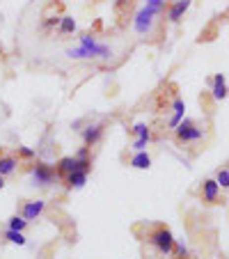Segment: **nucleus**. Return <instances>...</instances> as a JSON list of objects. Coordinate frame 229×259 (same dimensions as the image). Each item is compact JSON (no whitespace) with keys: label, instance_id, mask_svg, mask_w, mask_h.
Returning a JSON list of instances; mask_svg holds the SVG:
<instances>
[{"label":"nucleus","instance_id":"obj_1","mask_svg":"<svg viewBox=\"0 0 229 259\" xmlns=\"http://www.w3.org/2000/svg\"><path fill=\"white\" fill-rule=\"evenodd\" d=\"M174 234L167 229L165 225H158L154 232L149 234V243L156 248L161 255H172V248H174Z\"/></svg>","mask_w":229,"mask_h":259},{"label":"nucleus","instance_id":"obj_2","mask_svg":"<svg viewBox=\"0 0 229 259\" xmlns=\"http://www.w3.org/2000/svg\"><path fill=\"white\" fill-rule=\"evenodd\" d=\"M156 16H161V14H158L156 9H151V7L144 5L142 9L135 14V19H133V28H135V32L137 34H149L151 28H154Z\"/></svg>","mask_w":229,"mask_h":259},{"label":"nucleus","instance_id":"obj_3","mask_svg":"<svg viewBox=\"0 0 229 259\" xmlns=\"http://www.w3.org/2000/svg\"><path fill=\"white\" fill-rule=\"evenodd\" d=\"M174 135H177L179 142H197V140L204 138V131L197 129L193 120H181L179 127L174 129Z\"/></svg>","mask_w":229,"mask_h":259},{"label":"nucleus","instance_id":"obj_4","mask_svg":"<svg viewBox=\"0 0 229 259\" xmlns=\"http://www.w3.org/2000/svg\"><path fill=\"white\" fill-rule=\"evenodd\" d=\"M33 177H34V184H37V186H48V184L55 181L58 172H55V167H51L48 163H37V165L33 167Z\"/></svg>","mask_w":229,"mask_h":259},{"label":"nucleus","instance_id":"obj_5","mask_svg":"<svg viewBox=\"0 0 229 259\" xmlns=\"http://www.w3.org/2000/svg\"><path fill=\"white\" fill-rule=\"evenodd\" d=\"M190 9V0H174V2H170L167 5V21L170 23H179L181 21V16Z\"/></svg>","mask_w":229,"mask_h":259},{"label":"nucleus","instance_id":"obj_6","mask_svg":"<svg viewBox=\"0 0 229 259\" xmlns=\"http://www.w3.org/2000/svg\"><path fill=\"white\" fill-rule=\"evenodd\" d=\"M220 197V186L216 179H204L202 181V199L206 204H216Z\"/></svg>","mask_w":229,"mask_h":259},{"label":"nucleus","instance_id":"obj_7","mask_svg":"<svg viewBox=\"0 0 229 259\" xmlns=\"http://www.w3.org/2000/svg\"><path fill=\"white\" fill-rule=\"evenodd\" d=\"M44 206H46L44 199H30V202H23V204H21V216H23L26 220H34L41 211H44Z\"/></svg>","mask_w":229,"mask_h":259},{"label":"nucleus","instance_id":"obj_8","mask_svg":"<svg viewBox=\"0 0 229 259\" xmlns=\"http://www.w3.org/2000/svg\"><path fill=\"white\" fill-rule=\"evenodd\" d=\"M103 131H105L103 124H92V127H87L85 131H83V142H85V147H90L92 149L98 140L103 138Z\"/></svg>","mask_w":229,"mask_h":259},{"label":"nucleus","instance_id":"obj_9","mask_svg":"<svg viewBox=\"0 0 229 259\" xmlns=\"http://www.w3.org/2000/svg\"><path fill=\"white\" fill-rule=\"evenodd\" d=\"M211 94H213V99H216V101L227 99L229 90H227V80H225V73H216V76H213V90H211Z\"/></svg>","mask_w":229,"mask_h":259},{"label":"nucleus","instance_id":"obj_10","mask_svg":"<svg viewBox=\"0 0 229 259\" xmlns=\"http://www.w3.org/2000/svg\"><path fill=\"white\" fill-rule=\"evenodd\" d=\"M87 174L90 172H85V170H73V172H69L65 177V188H80L83 184L87 181Z\"/></svg>","mask_w":229,"mask_h":259},{"label":"nucleus","instance_id":"obj_11","mask_svg":"<svg viewBox=\"0 0 229 259\" xmlns=\"http://www.w3.org/2000/svg\"><path fill=\"white\" fill-rule=\"evenodd\" d=\"M172 110H174V115L170 117L167 127H170V129H177L179 122L183 120V113H186V103H183V99H174V103H172Z\"/></svg>","mask_w":229,"mask_h":259},{"label":"nucleus","instance_id":"obj_12","mask_svg":"<svg viewBox=\"0 0 229 259\" xmlns=\"http://www.w3.org/2000/svg\"><path fill=\"white\" fill-rule=\"evenodd\" d=\"M16 165H19V161L14 159V156H7V154L0 152V174H2V177L12 174L14 170H16Z\"/></svg>","mask_w":229,"mask_h":259},{"label":"nucleus","instance_id":"obj_13","mask_svg":"<svg viewBox=\"0 0 229 259\" xmlns=\"http://www.w3.org/2000/svg\"><path fill=\"white\" fill-rule=\"evenodd\" d=\"M131 165L137 167V170H147V167L151 165V156L147 152H137L135 156L131 159Z\"/></svg>","mask_w":229,"mask_h":259},{"label":"nucleus","instance_id":"obj_14","mask_svg":"<svg viewBox=\"0 0 229 259\" xmlns=\"http://www.w3.org/2000/svg\"><path fill=\"white\" fill-rule=\"evenodd\" d=\"M188 246L181 243V241H174V248H172V257L174 259H188Z\"/></svg>","mask_w":229,"mask_h":259},{"label":"nucleus","instance_id":"obj_15","mask_svg":"<svg viewBox=\"0 0 229 259\" xmlns=\"http://www.w3.org/2000/svg\"><path fill=\"white\" fill-rule=\"evenodd\" d=\"M73 30H76V21H73L71 16H62V19H60V32L71 34Z\"/></svg>","mask_w":229,"mask_h":259},{"label":"nucleus","instance_id":"obj_16","mask_svg":"<svg viewBox=\"0 0 229 259\" xmlns=\"http://www.w3.org/2000/svg\"><path fill=\"white\" fill-rule=\"evenodd\" d=\"M28 227V220L23 218V216H14V218H9V223H7V229H16V232H23Z\"/></svg>","mask_w":229,"mask_h":259},{"label":"nucleus","instance_id":"obj_17","mask_svg":"<svg viewBox=\"0 0 229 259\" xmlns=\"http://www.w3.org/2000/svg\"><path fill=\"white\" fill-rule=\"evenodd\" d=\"M5 239L9 241V243H16V246H26V236H23V232H16V229H7Z\"/></svg>","mask_w":229,"mask_h":259},{"label":"nucleus","instance_id":"obj_18","mask_svg":"<svg viewBox=\"0 0 229 259\" xmlns=\"http://www.w3.org/2000/svg\"><path fill=\"white\" fill-rule=\"evenodd\" d=\"M216 181L220 188H229V167H223L216 172Z\"/></svg>","mask_w":229,"mask_h":259},{"label":"nucleus","instance_id":"obj_19","mask_svg":"<svg viewBox=\"0 0 229 259\" xmlns=\"http://www.w3.org/2000/svg\"><path fill=\"white\" fill-rule=\"evenodd\" d=\"M131 131H133V135H137V138H151V131H149L147 124H135Z\"/></svg>","mask_w":229,"mask_h":259},{"label":"nucleus","instance_id":"obj_20","mask_svg":"<svg viewBox=\"0 0 229 259\" xmlns=\"http://www.w3.org/2000/svg\"><path fill=\"white\" fill-rule=\"evenodd\" d=\"M147 7L156 9L158 14H163L165 12V0H147Z\"/></svg>","mask_w":229,"mask_h":259},{"label":"nucleus","instance_id":"obj_21","mask_svg":"<svg viewBox=\"0 0 229 259\" xmlns=\"http://www.w3.org/2000/svg\"><path fill=\"white\" fill-rule=\"evenodd\" d=\"M73 159H76V161H92V159H90V147H80Z\"/></svg>","mask_w":229,"mask_h":259},{"label":"nucleus","instance_id":"obj_22","mask_svg":"<svg viewBox=\"0 0 229 259\" xmlns=\"http://www.w3.org/2000/svg\"><path fill=\"white\" fill-rule=\"evenodd\" d=\"M94 44H97V41H94L92 34H80V46H83V48H92Z\"/></svg>","mask_w":229,"mask_h":259},{"label":"nucleus","instance_id":"obj_23","mask_svg":"<svg viewBox=\"0 0 229 259\" xmlns=\"http://www.w3.org/2000/svg\"><path fill=\"white\" fill-rule=\"evenodd\" d=\"M19 156L30 161V159H34V149H30V147H19Z\"/></svg>","mask_w":229,"mask_h":259},{"label":"nucleus","instance_id":"obj_24","mask_svg":"<svg viewBox=\"0 0 229 259\" xmlns=\"http://www.w3.org/2000/svg\"><path fill=\"white\" fill-rule=\"evenodd\" d=\"M151 138H137L135 142H133V149H137V152H144V147H147V142H149Z\"/></svg>","mask_w":229,"mask_h":259},{"label":"nucleus","instance_id":"obj_25","mask_svg":"<svg viewBox=\"0 0 229 259\" xmlns=\"http://www.w3.org/2000/svg\"><path fill=\"white\" fill-rule=\"evenodd\" d=\"M55 26H60V19H58V16H48V19L44 21V30H48V28H55Z\"/></svg>","mask_w":229,"mask_h":259},{"label":"nucleus","instance_id":"obj_26","mask_svg":"<svg viewBox=\"0 0 229 259\" xmlns=\"http://www.w3.org/2000/svg\"><path fill=\"white\" fill-rule=\"evenodd\" d=\"M2 186H5V177L0 174V191H2Z\"/></svg>","mask_w":229,"mask_h":259}]
</instances>
